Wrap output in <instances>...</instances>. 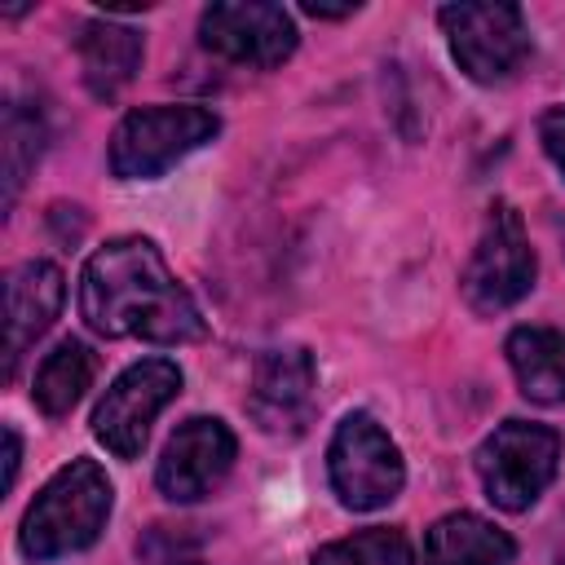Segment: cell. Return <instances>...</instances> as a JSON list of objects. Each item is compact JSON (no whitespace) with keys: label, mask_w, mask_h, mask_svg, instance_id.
<instances>
[{"label":"cell","mask_w":565,"mask_h":565,"mask_svg":"<svg viewBox=\"0 0 565 565\" xmlns=\"http://www.w3.org/2000/svg\"><path fill=\"white\" fill-rule=\"evenodd\" d=\"M79 313L106 340L185 344L207 335L194 296L168 274L159 247L141 234L110 238L88 256L79 274Z\"/></svg>","instance_id":"obj_1"},{"label":"cell","mask_w":565,"mask_h":565,"mask_svg":"<svg viewBox=\"0 0 565 565\" xmlns=\"http://www.w3.org/2000/svg\"><path fill=\"white\" fill-rule=\"evenodd\" d=\"M106 516H110V477L93 459H71L31 499L18 530V547L31 561H57L84 552L106 530Z\"/></svg>","instance_id":"obj_2"},{"label":"cell","mask_w":565,"mask_h":565,"mask_svg":"<svg viewBox=\"0 0 565 565\" xmlns=\"http://www.w3.org/2000/svg\"><path fill=\"white\" fill-rule=\"evenodd\" d=\"M221 132V119L207 106H141L119 119L110 132V172L124 181L163 177L177 159L199 150Z\"/></svg>","instance_id":"obj_3"},{"label":"cell","mask_w":565,"mask_h":565,"mask_svg":"<svg viewBox=\"0 0 565 565\" xmlns=\"http://www.w3.org/2000/svg\"><path fill=\"white\" fill-rule=\"evenodd\" d=\"M556 463H561L556 428L530 419L499 424L477 450V477L486 486V499L503 512H525L552 486Z\"/></svg>","instance_id":"obj_4"},{"label":"cell","mask_w":565,"mask_h":565,"mask_svg":"<svg viewBox=\"0 0 565 565\" xmlns=\"http://www.w3.org/2000/svg\"><path fill=\"white\" fill-rule=\"evenodd\" d=\"M327 472H331L335 499L353 512H375V508L393 503L406 481L402 450L366 411H353L340 419V428L327 446Z\"/></svg>","instance_id":"obj_5"},{"label":"cell","mask_w":565,"mask_h":565,"mask_svg":"<svg viewBox=\"0 0 565 565\" xmlns=\"http://www.w3.org/2000/svg\"><path fill=\"white\" fill-rule=\"evenodd\" d=\"M437 18H441V31L450 40L459 71L477 84L512 79L530 57V31L516 4H503V0L446 4Z\"/></svg>","instance_id":"obj_6"},{"label":"cell","mask_w":565,"mask_h":565,"mask_svg":"<svg viewBox=\"0 0 565 565\" xmlns=\"http://www.w3.org/2000/svg\"><path fill=\"white\" fill-rule=\"evenodd\" d=\"M181 393V366L168 358H146L132 362L97 402L93 411V437L119 455V459H137L154 415Z\"/></svg>","instance_id":"obj_7"},{"label":"cell","mask_w":565,"mask_h":565,"mask_svg":"<svg viewBox=\"0 0 565 565\" xmlns=\"http://www.w3.org/2000/svg\"><path fill=\"white\" fill-rule=\"evenodd\" d=\"M534 252L525 243L521 216L512 203H490L486 230L477 238V252L463 269V300L477 313H499L508 305H516L530 287H534Z\"/></svg>","instance_id":"obj_8"},{"label":"cell","mask_w":565,"mask_h":565,"mask_svg":"<svg viewBox=\"0 0 565 565\" xmlns=\"http://www.w3.org/2000/svg\"><path fill=\"white\" fill-rule=\"evenodd\" d=\"M199 40H203V49H212L225 62L269 71V66L291 57L296 22L282 4H269V0H247V4L243 0H221V4L203 9Z\"/></svg>","instance_id":"obj_9"},{"label":"cell","mask_w":565,"mask_h":565,"mask_svg":"<svg viewBox=\"0 0 565 565\" xmlns=\"http://www.w3.org/2000/svg\"><path fill=\"white\" fill-rule=\"evenodd\" d=\"M313 388L318 371L309 349H269L256 358L252 388H247V415L269 437H300L313 419Z\"/></svg>","instance_id":"obj_10"},{"label":"cell","mask_w":565,"mask_h":565,"mask_svg":"<svg viewBox=\"0 0 565 565\" xmlns=\"http://www.w3.org/2000/svg\"><path fill=\"white\" fill-rule=\"evenodd\" d=\"M234 455H238L234 433L212 415H194L168 437L154 481L172 503H194L225 481V472L234 468Z\"/></svg>","instance_id":"obj_11"},{"label":"cell","mask_w":565,"mask_h":565,"mask_svg":"<svg viewBox=\"0 0 565 565\" xmlns=\"http://www.w3.org/2000/svg\"><path fill=\"white\" fill-rule=\"evenodd\" d=\"M62 296H66V287H62V269L53 260H26L4 278V322H9L4 380H13L22 353L53 327Z\"/></svg>","instance_id":"obj_12"},{"label":"cell","mask_w":565,"mask_h":565,"mask_svg":"<svg viewBox=\"0 0 565 565\" xmlns=\"http://www.w3.org/2000/svg\"><path fill=\"white\" fill-rule=\"evenodd\" d=\"M75 53L93 97H115L141 66V35L110 18H88L75 31Z\"/></svg>","instance_id":"obj_13"},{"label":"cell","mask_w":565,"mask_h":565,"mask_svg":"<svg viewBox=\"0 0 565 565\" xmlns=\"http://www.w3.org/2000/svg\"><path fill=\"white\" fill-rule=\"evenodd\" d=\"M516 543L477 512H450L424 534V565H512Z\"/></svg>","instance_id":"obj_14"},{"label":"cell","mask_w":565,"mask_h":565,"mask_svg":"<svg viewBox=\"0 0 565 565\" xmlns=\"http://www.w3.org/2000/svg\"><path fill=\"white\" fill-rule=\"evenodd\" d=\"M508 366L530 402H565V331L556 327H516L503 344Z\"/></svg>","instance_id":"obj_15"},{"label":"cell","mask_w":565,"mask_h":565,"mask_svg":"<svg viewBox=\"0 0 565 565\" xmlns=\"http://www.w3.org/2000/svg\"><path fill=\"white\" fill-rule=\"evenodd\" d=\"M93 371H97L93 349H88V344H79V340H62V344L40 362V371H35V384H31L35 406H40L49 419L71 415V411H75V402L88 393Z\"/></svg>","instance_id":"obj_16"},{"label":"cell","mask_w":565,"mask_h":565,"mask_svg":"<svg viewBox=\"0 0 565 565\" xmlns=\"http://www.w3.org/2000/svg\"><path fill=\"white\" fill-rule=\"evenodd\" d=\"M0 172H4V207H13L26 172L35 168L40 150H44V119L40 110H26V106H9L4 110V132H0Z\"/></svg>","instance_id":"obj_17"},{"label":"cell","mask_w":565,"mask_h":565,"mask_svg":"<svg viewBox=\"0 0 565 565\" xmlns=\"http://www.w3.org/2000/svg\"><path fill=\"white\" fill-rule=\"evenodd\" d=\"M313 565H415V547L402 530L371 525L313 552Z\"/></svg>","instance_id":"obj_18"},{"label":"cell","mask_w":565,"mask_h":565,"mask_svg":"<svg viewBox=\"0 0 565 565\" xmlns=\"http://www.w3.org/2000/svg\"><path fill=\"white\" fill-rule=\"evenodd\" d=\"M137 556H141L146 565H203L194 539L181 534V530H172V525H154V530L137 543Z\"/></svg>","instance_id":"obj_19"},{"label":"cell","mask_w":565,"mask_h":565,"mask_svg":"<svg viewBox=\"0 0 565 565\" xmlns=\"http://www.w3.org/2000/svg\"><path fill=\"white\" fill-rule=\"evenodd\" d=\"M539 141H543L547 159L565 172V106H552V110L539 119Z\"/></svg>","instance_id":"obj_20"},{"label":"cell","mask_w":565,"mask_h":565,"mask_svg":"<svg viewBox=\"0 0 565 565\" xmlns=\"http://www.w3.org/2000/svg\"><path fill=\"white\" fill-rule=\"evenodd\" d=\"M18 459H22L18 433H13V428H4V486H9V490H13V481H18Z\"/></svg>","instance_id":"obj_21"},{"label":"cell","mask_w":565,"mask_h":565,"mask_svg":"<svg viewBox=\"0 0 565 565\" xmlns=\"http://www.w3.org/2000/svg\"><path fill=\"white\" fill-rule=\"evenodd\" d=\"M358 4H344V9H327V4H305V13L309 18H344V13H353Z\"/></svg>","instance_id":"obj_22"},{"label":"cell","mask_w":565,"mask_h":565,"mask_svg":"<svg viewBox=\"0 0 565 565\" xmlns=\"http://www.w3.org/2000/svg\"><path fill=\"white\" fill-rule=\"evenodd\" d=\"M561 247H565V221H561Z\"/></svg>","instance_id":"obj_23"}]
</instances>
